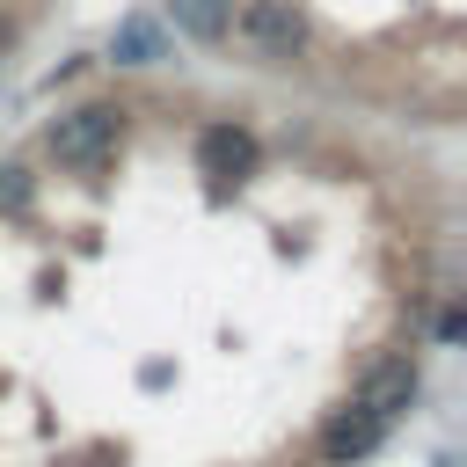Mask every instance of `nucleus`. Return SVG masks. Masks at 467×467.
Returning a JSON list of instances; mask_svg holds the SVG:
<instances>
[{
  "label": "nucleus",
  "mask_w": 467,
  "mask_h": 467,
  "mask_svg": "<svg viewBox=\"0 0 467 467\" xmlns=\"http://www.w3.org/2000/svg\"><path fill=\"white\" fill-rule=\"evenodd\" d=\"M117 131H124V109H109V102L66 109V117L51 124V153H58L66 168H102V161L117 153Z\"/></svg>",
  "instance_id": "obj_1"
},
{
  "label": "nucleus",
  "mask_w": 467,
  "mask_h": 467,
  "mask_svg": "<svg viewBox=\"0 0 467 467\" xmlns=\"http://www.w3.org/2000/svg\"><path fill=\"white\" fill-rule=\"evenodd\" d=\"M241 36H248L263 58H292V51L306 44V15H299L292 0H248V7H241Z\"/></svg>",
  "instance_id": "obj_2"
},
{
  "label": "nucleus",
  "mask_w": 467,
  "mask_h": 467,
  "mask_svg": "<svg viewBox=\"0 0 467 467\" xmlns=\"http://www.w3.org/2000/svg\"><path fill=\"white\" fill-rule=\"evenodd\" d=\"M409 401H416V365H409V358H379V365L358 379V409H372L379 423H394Z\"/></svg>",
  "instance_id": "obj_3"
},
{
  "label": "nucleus",
  "mask_w": 467,
  "mask_h": 467,
  "mask_svg": "<svg viewBox=\"0 0 467 467\" xmlns=\"http://www.w3.org/2000/svg\"><path fill=\"white\" fill-rule=\"evenodd\" d=\"M379 438H387V423H379L372 409H358V401H350L343 416H328V423H321V460H328V467H350V460H365Z\"/></svg>",
  "instance_id": "obj_4"
},
{
  "label": "nucleus",
  "mask_w": 467,
  "mask_h": 467,
  "mask_svg": "<svg viewBox=\"0 0 467 467\" xmlns=\"http://www.w3.org/2000/svg\"><path fill=\"white\" fill-rule=\"evenodd\" d=\"M109 58H117V66H161V58H168V36H161V22H146V15H124V22H117V36H109Z\"/></svg>",
  "instance_id": "obj_5"
},
{
  "label": "nucleus",
  "mask_w": 467,
  "mask_h": 467,
  "mask_svg": "<svg viewBox=\"0 0 467 467\" xmlns=\"http://www.w3.org/2000/svg\"><path fill=\"white\" fill-rule=\"evenodd\" d=\"M248 161H255V139H248V131H226V124H219V131L197 139V168L219 175V182H226V175H248Z\"/></svg>",
  "instance_id": "obj_6"
},
{
  "label": "nucleus",
  "mask_w": 467,
  "mask_h": 467,
  "mask_svg": "<svg viewBox=\"0 0 467 467\" xmlns=\"http://www.w3.org/2000/svg\"><path fill=\"white\" fill-rule=\"evenodd\" d=\"M168 15H175V29L190 44H219L234 29V0H168Z\"/></svg>",
  "instance_id": "obj_7"
},
{
  "label": "nucleus",
  "mask_w": 467,
  "mask_h": 467,
  "mask_svg": "<svg viewBox=\"0 0 467 467\" xmlns=\"http://www.w3.org/2000/svg\"><path fill=\"white\" fill-rule=\"evenodd\" d=\"M0 204H7V212L29 204V175H22V168H0Z\"/></svg>",
  "instance_id": "obj_8"
}]
</instances>
